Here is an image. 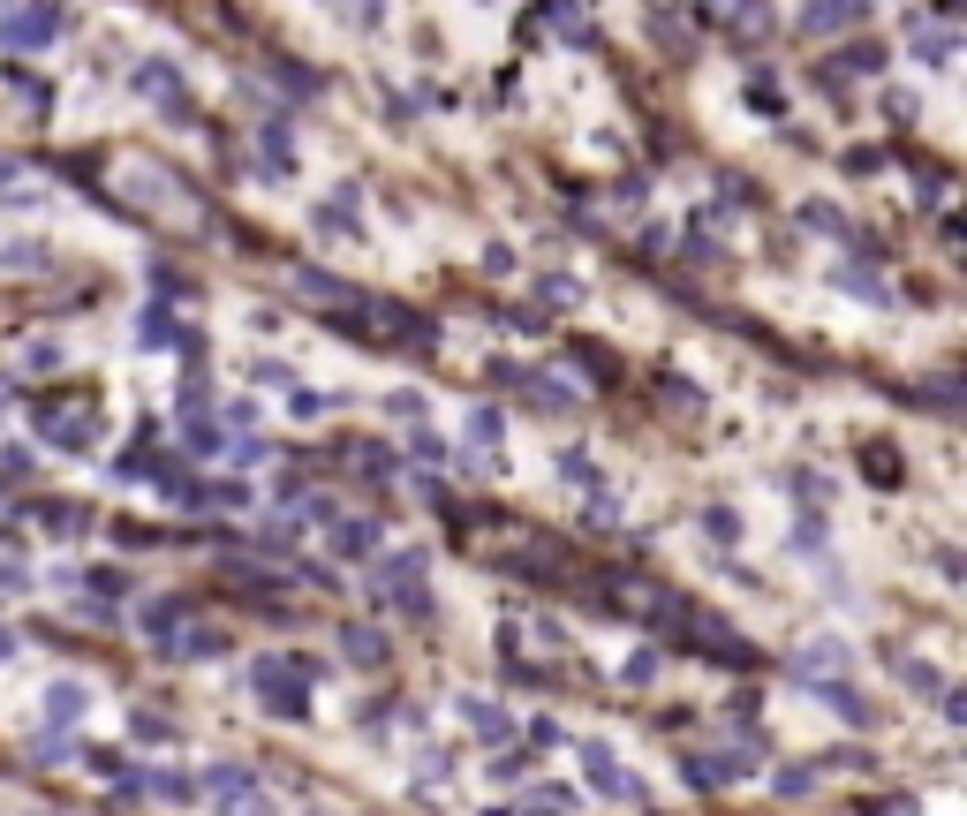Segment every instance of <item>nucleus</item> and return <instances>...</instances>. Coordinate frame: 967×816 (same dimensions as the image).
I'll use <instances>...</instances> for the list:
<instances>
[{"label":"nucleus","instance_id":"obj_1","mask_svg":"<svg viewBox=\"0 0 967 816\" xmlns=\"http://www.w3.org/2000/svg\"><path fill=\"white\" fill-rule=\"evenodd\" d=\"M0 38L8 46H53L61 38V16L53 8H16V16H0Z\"/></svg>","mask_w":967,"mask_h":816},{"label":"nucleus","instance_id":"obj_2","mask_svg":"<svg viewBox=\"0 0 967 816\" xmlns=\"http://www.w3.org/2000/svg\"><path fill=\"white\" fill-rule=\"evenodd\" d=\"M582 764H590V786H597V794H635V779H628V771H620V764H612V756H605V748H582Z\"/></svg>","mask_w":967,"mask_h":816},{"label":"nucleus","instance_id":"obj_3","mask_svg":"<svg viewBox=\"0 0 967 816\" xmlns=\"http://www.w3.org/2000/svg\"><path fill=\"white\" fill-rule=\"evenodd\" d=\"M46 718H53V726H76V718H84V688H76V680H61V688L46 696Z\"/></svg>","mask_w":967,"mask_h":816},{"label":"nucleus","instance_id":"obj_4","mask_svg":"<svg viewBox=\"0 0 967 816\" xmlns=\"http://www.w3.org/2000/svg\"><path fill=\"white\" fill-rule=\"evenodd\" d=\"M340 643H348V658H356V665H386V635H378V628H348Z\"/></svg>","mask_w":967,"mask_h":816},{"label":"nucleus","instance_id":"obj_5","mask_svg":"<svg viewBox=\"0 0 967 816\" xmlns=\"http://www.w3.org/2000/svg\"><path fill=\"white\" fill-rule=\"evenodd\" d=\"M469 726L484 733V741H507V733H514V718H507V711H492V703H469Z\"/></svg>","mask_w":967,"mask_h":816},{"label":"nucleus","instance_id":"obj_6","mask_svg":"<svg viewBox=\"0 0 967 816\" xmlns=\"http://www.w3.org/2000/svg\"><path fill=\"white\" fill-rule=\"evenodd\" d=\"M340 552H348V560H356V552H378V522H340Z\"/></svg>","mask_w":967,"mask_h":816},{"label":"nucleus","instance_id":"obj_7","mask_svg":"<svg viewBox=\"0 0 967 816\" xmlns=\"http://www.w3.org/2000/svg\"><path fill=\"white\" fill-rule=\"evenodd\" d=\"M529 393H537V408H575V386L567 378H529Z\"/></svg>","mask_w":967,"mask_h":816},{"label":"nucleus","instance_id":"obj_8","mask_svg":"<svg viewBox=\"0 0 967 816\" xmlns=\"http://www.w3.org/2000/svg\"><path fill=\"white\" fill-rule=\"evenodd\" d=\"M136 91H182V76H174L167 61H144L136 68Z\"/></svg>","mask_w":967,"mask_h":816},{"label":"nucleus","instance_id":"obj_9","mask_svg":"<svg viewBox=\"0 0 967 816\" xmlns=\"http://www.w3.org/2000/svg\"><path fill=\"white\" fill-rule=\"evenodd\" d=\"M839 288H854V295H869V303H884L877 272H862V265H839Z\"/></svg>","mask_w":967,"mask_h":816},{"label":"nucleus","instance_id":"obj_10","mask_svg":"<svg viewBox=\"0 0 967 816\" xmlns=\"http://www.w3.org/2000/svg\"><path fill=\"white\" fill-rule=\"evenodd\" d=\"M469 439H476V446L499 439V408H476V416H469Z\"/></svg>","mask_w":967,"mask_h":816},{"label":"nucleus","instance_id":"obj_11","mask_svg":"<svg viewBox=\"0 0 967 816\" xmlns=\"http://www.w3.org/2000/svg\"><path fill=\"white\" fill-rule=\"evenodd\" d=\"M295 288H303V295H318V303H340V288H333V272H303V280H295Z\"/></svg>","mask_w":967,"mask_h":816},{"label":"nucleus","instance_id":"obj_12","mask_svg":"<svg viewBox=\"0 0 967 816\" xmlns=\"http://www.w3.org/2000/svg\"><path fill=\"white\" fill-rule=\"evenodd\" d=\"M900 680H907V688H922V696H937V688H945V680H937V665H900Z\"/></svg>","mask_w":967,"mask_h":816},{"label":"nucleus","instance_id":"obj_13","mask_svg":"<svg viewBox=\"0 0 967 816\" xmlns=\"http://www.w3.org/2000/svg\"><path fill=\"white\" fill-rule=\"evenodd\" d=\"M703 529H711V537H718V544H733V537H741V522H733V514H726V507H711V514H703Z\"/></svg>","mask_w":967,"mask_h":816},{"label":"nucleus","instance_id":"obj_14","mask_svg":"<svg viewBox=\"0 0 967 816\" xmlns=\"http://www.w3.org/2000/svg\"><path fill=\"white\" fill-rule=\"evenodd\" d=\"M801 227H816V235H832V227H839V212H832V204H801Z\"/></svg>","mask_w":967,"mask_h":816},{"label":"nucleus","instance_id":"obj_15","mask_svg":"<svg viewBox=\"0 0 967 816\" xmlns=\"http://www.w3.org/2000/svg\"><path fill=\"white\" fill-rule=\"evenodd\" d=\"M847 16H854V8H809V31H839Z\"/></svg>","mask_w":967,"mask_h":816},{"label":"nucleus","instance_id":"obj_16","mask_svg":"<svg viewBox=\"0 0 967 816\" xmlns=\"http://www.w3.org/2000/svg\"><path fill=\"white\" fill-rule=\"evenodd\" d=\"M91 590H106V597H121V590H129V575H121V567H99V575H91Z\"/></svg>","mask_w":967,"mask_h":816},{"label":"nucleus","instance_id":"obj_17","mask_svg":"<svg viewBox=\"0 0 967 816\" xmlns=\"http://www.w3.org/2000/svg\"><path fill=\"white\" fill-rule=\"evenodd\" d=\"M227 816H272V809H265V801H257V794H250V786H242V794H235V801H227Z\"/></svg>","mask_w":967,"mask_h":816},{"label":"nucleus","instance_id":"obj_18","mask_svg":"<svg viewBox=\"0 0 967 816\" xmlns=\"http://www.w3.org/2000/svg\"><path fill=\"white\" fill-rule=\"evenodd\" d=\"M8 650H16V635H8V628H0V658H8Z\"/></svg>","mask_w":967,"mask_h":816}]
</instances>
